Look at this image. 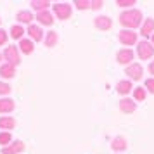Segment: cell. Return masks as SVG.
<instances>
[{
	"label": "cell",
	"mask_w": 154,
	"mask_h": 154,
	"mask_svg": "<svg viewBox=\"0 0 154 154\" xmlns=\"http://www.w3.org/2000/svg\"><path fill=\"white\" fill-rule=\"evenodd\" d=\"M142 12H140L139 9H130V11H125V12H121L119 16V24L121 26H125L128 29H135L142 26Z\"/></svg>",
	"instance_id": "obj_1"
},
{
	"label": "cell",
	"mask_w": 154,
	"mask_h": 154,
	"mask_svg": "<svg viewBox=\"0 0 154 154\" xmlns=\"http://www.w3.org/2000/svg\"><path fill=\"white\" fill-rule=\"evenodd\" d=\"M4 59L7 61V64H11V66H17V64L21 63V57H19V49L17 47H14V45H11V47H5V50H4Z\"/></svg>",
	"instance_id": "obj_2"
},
{
	"label": "cell",
	"mask_w": 154,
	"mask_h": 154,
	"mask_svg": "<svg viewBox=\"0 0 154 154\" xmlns=\"http://www.w3.org/2000/svg\"><path fill=\"white\" fill-rule=\"evenodd\" d=\"M137 54H139L142 61H147V59H151L154 56V47L151 45V42L142 40V42L137 43Z\"/></svg>",
	"instance_id": "obj_3"
},
{
	"label": "cell",
	"mask_w": 154,
	"mask_h": 154,
	"mask_svg": "<svg viewBox=\"0 0 154 154\" xmlns=\"http://www.w3.org/2000/svg\"><path fill=\"white\" fill-rule=\"evenodd\" d=\"M137 31H133V29H121L119 31V42L123 43V45H135L137 43Z\"/></svg>",
	"instance_id": "obj_4"
},
{
	"label": "cell",
	"mask_w": 154,
	"mask_h": 154,
	"mask_svg": "<svg viewBox=\"0 0 154 154\" xmlns=\"http://www.w3.org/2000/svg\"><path fill=\"white\" fill-rule=\"evenodd\" d=\"M125 73L130 76V80H142V75H144V68L140 66V64H137V63H133V64H130V66H126V69H125Z\"/></svg>",
	"instance_id": "obj_5"
},
{
	"label": "cell",
	"mask_w": 154,
	"mask_h": 154,
	"mask_svg": "<svg viewBox=\"0 0 154 154\" xmlns=\"http://www.w3.org/2000/svg\"><path fill=\"white\" fill-rule=\"evenodd\" d=\"M54 7V12H56L57 16V19H68L71 16V5L69 4H54L52 5Z\"/></svg>",
	"instance_id": "obj_6"
},
{
	"label": "cell",
	"mask_w": 154,
	"mask_h": 154,
	"mask_svg": "<svg viewBox=\"0 0 154 154\" xmlns=\"http://www.w3.org/2000/svg\"><path fill=\"white\" fill-rule=\"evenodd\" d=\"M23 151H24V144L21 140H14L7 147H2V154H19Z\"/></svg>",
	"instance_id": "obj_7"
},
{
	"label": "cell",
	"mask_w": 154,
	"mask_h": 154,
	"mask_svg": "<svg viewBox=\"0 0 154 154\" xmlns=\"http://www.w3.org/2000/svg\"><path fill=\"white\" fill-rule=\"evenodd\" d=\"M116 61L119 64H128L130 66V63L133 61V50L132 49H121L116 54Z\"/></svg>",
	"instance_id": "obj_8"
},
{
	"label": "cell",
	"mask_w": 154,
	"mask_h": 154,
	"mask_svg": "<svg viewBox=\"0 0 154 154\" xmlns=\"http://www.w3.org/2000/svg\"><path fill=\"white\" fill-rule=\"evenodd\" d=\"M94 24H95V28H97V29L106 31V29H109L112 26V21L107 17V16H97V17H95V21H94Z\"/></svg>",
	"instance_id": "obj_9"
},
{
	"label": "cell",
	"mask_w": 154,
	"mask_h": 154,
	"mask_svg": "<svg viewBox=\"0 0 154 154\" xmlns=\"http://www.w3.org/2000/svg\"><path fill=\"white\" fill-rule=\"evenodd\" d=\"M28 33H29V36H31V40H35V42H40L43 38V29H42L40 24H29Z\"/></svg>",
	"instance_id": "obj_10"
},
{
	"label": "cell",
	"mask_w": 154,
	"mask_h": 154,
	"mask_svg": "<svg viewBox=\"0 0 154 154\" xmlns=\"http://www.w3.org/2000/svg\"><path fill=\"white\" fill-rule=\"evenodd\" d=\"M14 109H16V102L12 100V99H9V97L0 99V112H2V114H5V112H12Z\"/></svg>",
	"instance_id": "obj_11"
},
{
	"label": "cell",
	"mask_w": 154,
	"mask_h": 154,
	"mask_svg": "<svg viewBox=\"0 0 154 154\" xmlns=\"http://www.w3.org/2000/svg\"><path fill=\"white\" fill-rule=\"evenodd\" d=\"M151 33L154 35V19H146V21L142 23V26H140V35L142 36H151Z\"/></svg>",
	"instance_id": "obj_12"
},
{
	"label": "cell",
	"mask_w": 154,
	"mask_h": 154,
	"mask_svg": "<svg viewBox=\"0 0 154 154\" xmlns=\"http://www.w3.org/2000/svg\"><path fill=\"white\" fill-rule=\"evenodd\" d=\"M0 76L4 78V80H9V78H14L16 76V68L14 66H11V64H2L0 66Z\"/></svg>",
	"instance_id": "obj_13"
},
{
	"label": "cell",
	"mask_w": 154,
	"mask_h": 154,
	"mask_svg": "<svg viewBox=\"0 0 154 154\" xmlns=\"http://www.w3.org/2000/svg\"><path fill=\"white\" fill-rule=\"evenodd\" d=\"M36 21L40 23V24L50 26V24L54 23V16L50 14L49 11H42V12H38V14H36Z\"/></svg>",
	"instance_id": "obj_14"
},
{
	"label": "cell",
	"mask_w": 154,
	"mask_h": 154,
	"mask_svg": "<svg viewBox=\"0 0 154 154\" xmlns=\"http://www.w3.org/2000/svg\"><path fill=\"white\" fill-rule=\"evenodd\" d=\"M19 50H21L23 54H26V56L33 54V50H35L33 42H31L29 38H23V40H19Z\"/></svg>",
	"instance_id": "obj_15"
},
{
	"label": "cell",
	"mask_w": 154,
	"mask_h": 154,
	"mask_svg": "<svg viewBox=\"0 0 154 154\" xmlns=\"http://www.w3.org/2000/svg\"><path fill=\"white\" fill-rule=\"evenodd\" d=\"M126 146H128V144H126V140L123 139V137H114L112 142H111V149H112V151H116V152L125 151Z\"/></svg>",
	"instance_id": "obj_16"
},
{
	"label": "cell",
	"mask_w": 154,
	"mask_h": 154,
	"mask_svg": "<svg viewBox=\"0 0 154 154\" xmlns=\"http://www.w3.org/2000/svg\"><path fill=\"white\" fill-rule=\"evenodd\" d=\"M135 107H137V104H135V100H132V99H123L119 102V109L123 112H133Z\"/></svg>",
	"instance_id": "obj_17"
},
{
	"label": "cell",
	"mask_w": 154,
	"mask_h": 154,
	"mask_svg": "<svg viewBox=\"0 0 154 154\" xmlns=\"http://www.w3.org/2000/svg\"><path fill=\"white\" fill-rule=\"evenodd\" d=\"M29 5H31V9H35L36 12H42V11H47L52 4L47 2V0H33V2H29Z\"/></svg>",
	"instance_id": "obj_18"
},
{
	"label": "cell",
	"mask_w": 154,
	"mask_h": 154,
	"mask_svg": "<svg viewBox=\"0 0 154 154\" xmlns=\"http://www.w3.org/2000/svg\"><path fill=\"white\" fill-rule=\"evenodd\" d=\"M116 90H118V94H121V95L130 94V92H132V82H128V80H121V82L116 85Z\"/></svg>",
	"instance_id": "obj_19"
},
{
	"label": "cell",
	"mask_w": 154,
	"mask_h": 154,
	"mask_svg": "<svg viewBox=\"0 0 154 154\" xmlns=\"http://www.w3.org/2000/svg\"><path fill=\"white\" fill-rule=\"evenodd\" d=\"M16 19L19 23H26V24H31V21H33V14L29 12V11H19L17 14H16Z\"/></svg>",
	"instance_id": "obj_20"
},
{
	"label": "cell",
	"mask_w": 154,
	"mask_h": 154,
	"mask_svg": "<svg viewBox=\"0 0 154 154\" xmlns=\"http://www.w3.org/2000/svg\"><path fill=\"white\" fill-rule=\"evenodd\" d=\"M16 126V121L12 116H2L0 118V128L2 130H12Z\"/></svg>",
	"instance_id": "obj_21"
},
{
	"label": "cell",
	"mask_w": 154,
	"mask_h": 154,
	"mask_svg": "<svg viewBox=\"0 0 154 154\" xmlns=\"http://www.w3.org/2000/svg\"><path fill=\"white\" fill-rule=\"evenodd\" d=\"M59 40V36H57L56 31H47V35H45V45L47 47H54Z\"/></svg>",
	"instance_id": "obj_22"
},
{
	"label": "cell",
	"mask_w": 154,
	"mask_h": 154,
	"mask_svg": "<svg viewBox=\"0 0 154 154\" xmlns=\"http://www.w3.org/2000/svg\"><path fill=\"white\" fill-rule=\"evenodd\" d=\"M23 33H24V28H23L21 24H16V26L11 28V36L14 40H23Z\"/></svg>",
	"instance_id": "obj_23"
},
{
	"label": "cell",
	"mask_w": 154,
	"mask_h": 154,
	"mask_svg": "<svg viewBox=\"0 0 154 154\" xmlns=\"http://www.w3.org/2000/svg\"><path fill=\"white\" fill-rule=\"evenodd\" d=\"M11 142H12V135H11L9 132H2L0 133V146L2 147H7Z\"/></svg>",
	"instance_id": "obj_24"
},
{
	"label": "cell",
	"mask_w": 154,
	"mask_h": 154,
	"mask_svg": "<svg viewBox=\"0 0 154 154\" xmlns=\"http://www.w3.org/2000/svg\"><path fill=\"white\" fill-rule=\"evenodd\" d=\"M146 88L144 87H137L135 90H133V97H135V100H139V102H142L144 99H146Z\"/></svg>",
	"instance_id": "obj_25"
},
{
	"label": "cell",
	"mask_w": 154,
	"mask_h": 154,
	"mask_svg": "<svg viewBox=\"0 0 154 154\" xmlns=\"http://www.w3.org/2000/svg\"><path fill=\"white\" fill-rule=\"evenodd\" d=\"M75 5H76V9H80V11H85V9H90L92 2H88V0H76Z\"/></svg>",
	"instance_id": "obj_26"
},
{
	"label": "cell",
	"mask_w": 154,
	"mask_h": 154,
	"mask_svg": "<svg viewBox=\"0 0 154 154\" xmlns=\"http://www.w3.org/2000/svg\"><path fill=\"white\" fill-rule=\"evenodd\" d=\"M11 94V85L5 82H0V95H7Z\"/></svg>",
	"instance_id": "obj_27"
},
{
	"label": "cell",
	"mask_w": 154,
	"mask_h": 154,
	"mask_svg": "<svg viewBox=\"0 0 154 154\" xmlns=\"http://www.w3.org/2000/svg\"><path fill=\"white\" fill-rule=\"evenodd\" d=\"M137 2L135 0H118L116 2V5H119V7H130V5H135Z\"/></svg>",
	"instance_id": "obj_28"
},
{
	"label": "cell",
	"mask_w": 154,
	"mask_h": 154,
	"mask_svg": "<svg viewBox=\"0 0 154 154\" xmlns=\"http://www.w3.org/2000/svg\"><path fill=\"white\" fill-rule=\"evenodd\" d=\"M7 38H9V33L5 29L0 28V45H5V43H7Z\"/></svg>",
	"instance_id": "obj_29"
},
{
	"label": "cell",
	"mask_w": 154,
	"mask_h": 154,
	"mask_svg": "<svg viewBox=\"0 0 154 154\" xmlns=\"http://www.w3.org/2000/svg\"><path fill=\"white\" fill-rule=\"evenodd\" d=\"M102 5H104V2H102V0H94V2H92V5H90V9H94V11H100Z\"/></svg>",
	"instance_id": "obj_30"
},
{
	"label": "cell",
	"mask_w": 154,
	"mask_h": 154,
	"mask_svg": "<svg viewBox=\"0 0 154 154\" xmlns=\"http://www.w3.org/2000/svg\"><path fill=\"white\" fill-rule=\"evenodd\" d=\"M144 88H147L151 94H154V78H149V80H146V87H144Z\"/></svg>",
	"instance_id": "obj_31"
},
{
	"label": "cell",
	"mask_w": 154,
	"mask_h": 154,
	"mask_svg": "<svg viewBox=\"0 0 154 154\" xmlns=\"http://www.w3.org/2000/svg\"><path fill=\"white\" fill-rule=\"evenodd\" d=\"M149 73H151V75H154V61L149 64Z\"/></svg>",
	"instance_id": "obj_32"
},
{
	"label": "cell",
	"mask_w": 154,
	"mask_h": 154,
	"mask_svg": "<svg viewBox=\"0 0 154 154\" xmlns=\"http://www.w3.org/2000/svg\"><path fill=\"white\" fill-rule=\"evenodd\" d=\"M151 43H152V45H154V35H152V38H151Z\"/></svg>",
	"instance_id": "obj_33"
},
{
	"label": "cell",
	"mask_w": 154,
	"mask_h": 154,
	"mask_svg": "<svg viewBox=\"0 0 154 154\" xmlns=\"http://www.w3.org/2000/svg\"><path fill=\"white\" fill-rule=\"evenodd\" d=\"M2 57H4V56H2V54H0V61H2Z\"/></svg>",
	"instance_id": "obj_34"
},
{
	"label": "cell",
	"mask_w": 154,
	"mask_h": 154,
	"mask_svg": "<svg viewBox=\"0 0 154 154\" xmlns=\"http://www.w3.org/2000/svg\"><path fill=\"white\" fill-rule=\"evenodd\" d=\"M0 23H2V19H0Z\"/></svg>",
	"instance_id": "obj_35"
}]
</instances>
